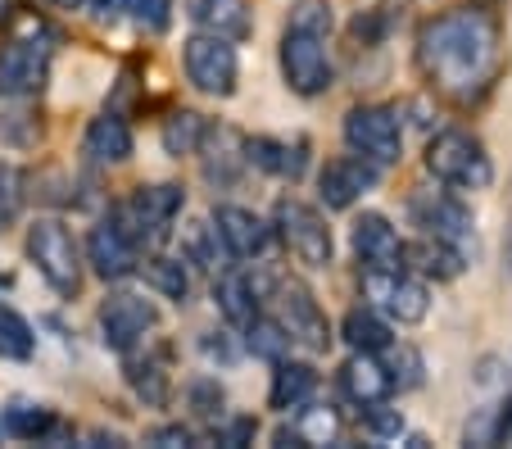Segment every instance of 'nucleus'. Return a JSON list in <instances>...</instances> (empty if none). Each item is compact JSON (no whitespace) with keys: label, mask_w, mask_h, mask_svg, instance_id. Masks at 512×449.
I'll list each match as a JSON object with an SVG mask.
<instances>
[{"label":"nucleus","mask_w":512,"mask_h":449,"mask_svg":"<svg viewBox=\"0 0 512 449\" xmlns=\"http://www.w3.org/2000/svg\"><path fill=\"white\" fill-rule=\"evenodd\" d=\"M417 64L440 91L467 100L490 87L503 64L499 23L485 10H449L417 32Z\"/></svg>","instance_id":"1"},{"label":"nucleus","mask_w":512,"mask_h":449,"mask_svg":"<svg viewBox=\"0 0 512 449\" xmlns=\"http://www.w3.org/2000/svg\"><path fill=\"white\" fill-rule=\"evenodd\" d=\"M426 173L435 182L458 186V191H485L494 182V164L485 141L463 132V127H445V132H435L426 141Z\"/></svg>","instance_id":"2"},{"label":"nucleus","mask_w":512,"mask_h":449,"mask_svg":"<svg viewBox=\"0 0 512 449\" xmlns=\"http://www.w3.org/2000/svg\"><path fill=\"white\" fill-rule=\"evenodd\" d=\"M28 259L37 264V273L46 277L50 291L78 295L82 291V254L78 241L59 218H37L28 227Z\"/></svg>","instance_id":"3"},{"label":"nucleus","mask_w":512,"mask_h":449,"mask_svg":"<svg viewBox=\"0 0 512 449\" xmlns=\"http://www.w3.org/2000/svg\"><path fill=\"white\" fill-rule=\"evenodd\" d=\"M272 223H277V236L286 241V250L295 254L300 264L331 268V259H336V241H331L327 218H322L313 205L286 196V200H277V209H272Z\"/></svg>","instance_id":"4"},{"label":"nucleus","mask_w":512,"mask_h":449,"mask_svg":"<svg viewBox=\"0 0 512 449\" xmlns=\"http://www.w3.org/2000/svg\"><path fill=\"white\" fill-rule=\"evenodd\" d=\"M182 69L186 82L204 96H236V78H241V64H236V46L227 37H213V32H195L182 46Z\"/></svg>","instance_id":"5"},{"label":"nucleus","mask_w":512,"mask_h":449,"mask_svg":"<svg viewBox=\"0 0 512 449\" xmlns=\"http://www.w3.org/2000/svg\"><path fill=\"white\" fill-rule=\"evenodd\" d=\"M186 196H182V186L173 182H155V186H136L132 196L123 200V205L114 209V218L132 232V241H164L168 227H173V218L182 214Z\"/></svg>","instance_id":"6"},{"label":"nucleus","mask_w":512,"mask_h":449,"mask_svg":"<svg viewBox=\"0 0 512 449\" xmlns=\"http://www.w3.org/2000/svg\"><path fill=\"white\" fill-rule=\"evenodd\" d=\"M345 141L354 155L372 159V164H395L404 155V127H399V114L386 105H354L345 114Z\"/></svg>","instance_id":"7"},{"label":"nucleus","mask_w":512,"mask_h":449,"mask_svg":"<svg viewBox=\"0 0 512 449\" xmlns=\"http://www.w3.org/2000/svg\"><path fill=\"white\" fill-rule=\"evenodd\" d=\"M327 37H313V32H295L286 28V37H281V78H286V87L295 91V96H322V91L331 87V78H336V69H331V55L327 46H322Z\"/></svg>","instance_id":"8"},{"label":"nucleus","mask_w":512,"mask_h":449,"mask_svg":"<svg viewBox=\"0 0 512 449\" xmlns=\"http://www.w3.org/2000/svg\"><path fill=\"white\" fill-rule=\"evenodd\" d=\"M96 323H100V341H105L109 350L127 354L136 341H145V332L159 327V309L136 291H114V295H105Z\"/></svg>","instance_id":"9"},{"label":"nucleus","mask_w":512,"mask_h":449,"mask_svg":"<svg viewBox=\"0 0 512 449\" xmlns=\"http://www.w3.org/2000/svg\"><path fill=\"white\" fill-rule=\"evenodd\" d=\"M363 295L377 300L381 309L404 327L422 323L426 313H431V291H426V282L408 277L404 268H368V273H363Z\"/></svg>","instance_id":"10"},{"label":"nucleus","mask_w":512,"mask_h":449,"mask_svg":"<svg viewBox=\"0 0 512 449\" xmlns=\"http://www.w3.org/2000/svg\"><path fill=\"white\" fill-rule=\"evenodd\" d=\"M408 209H413L422 236H440V241L458 245L463 254H467V245L476 250V223H472V209H467L463 200L445 196V191H413Z\"/></svg>","instance_id":"11"},{"label":"nucleus","mask_w":512,"mask_h":449,"mask_svg":"<svg viewBox=\"0 0 512 449\" xmlns=\"http://www.w3.org/2000/svg\"><path fill=\"white\" fill-rule=\"evenodd\" d=\"M50 37H10L0 46V96H37L50 78Z\"/></svg>","instance_id":"12"},{"label":"nucleus","mask_w":512,"mask_h":449,"mask_svg":"<svg viewBox=\"0 0 512 449\" xmlns=\"http://www.w3.org/2000/svg\"><path fill=\"white\" fill-rule=\"evenodd\" d=\"M87 264L96 268V277H105V282H123V277H132L136 268H141V245L109 214L105 223H96L87 236Z\"/></svg>","instance_id":"13"},{"label":"nucleus","mask_w":512,"mask_h":449,"mask_svg":"<svg viewBox=\"0 0 512 449\" xmlns=\"http://www.w3.org/2000/svg\"><path fill=\"white\" fill-rule=\"evenodd\" d=\"M381 182V164L363 155H340V159H327L318 173V191L327 200V209H349L358 196H368L372 186Z\"/></svg>","instance_id":"14"},{"label":"nucleus","mask_w":512,"mask_h":449,"mask_svg":"<svg viewBox=\"0 0 512 449\" xmlns=\"http://www.w3.org/2000/svg\"><path fill=\"white\" fill-rule=\"evenodd\" d=\"M213 236L227 250V259H259L272 245V227L254 209H241V205L213 209Z\"/></svg>","instance_id":"15"},{"label":"nucleus","mask_w":512,"mask_h":449,"mask_svg":"<svg viewBox=\"0 0 512 449\" xmlns=\"http://www.w3.org/2000/svg\"><path fill=\"white\" fill-rule=\"evenodd\" d=\"M277 300H281V327L290 332V341L309 345V350H327L331 345V323H327V313L318 309V300L309 295V286L286 282L277 291Z\"/></svg>","instance_id":"16"},{"label":"nucleus","mask_w":512,"mask_h":449,"mask_svg":"<svg viewBox=\"0 0 512 449\" xmlns=\"http://www.w3.org/2000/svg\"><path fill=\"white\" fill-rule=\"evenodd\" d=\"M349 241H354V254L368 268H404V241L390 227L386 214H363L349 227Z\"/></svg>","instance_id":"17"},{"label":"nucleus","mask_w":512,"mask_h":449,"mask_svg":"<svg viewBox=\"0 0 512 449\" xmlns=\"http://www.w3.org/2000/svg\"><path fill=\"white\" fill-rule=\"evenodd\" d=\"M245 164L263 168L272 177H290L300 182L304 168H309V141L295 137V141H277V137H245Z\"/></svg>","instance_id":"18"},{"label":"nucleus","mask_w":512,"mask_h":449,"mask_svg":"<svg viewBox=\"0 0 512 449\" xmlns=\"http://www.w3.org/2000/svg\"><path fill=\"white\" fill-rule=\"evenodd\" d=\"M186 14L200 32H213V37L227 41H245L254 32L250 0H186Z\"/></svg>","instance_id":"19"},{"label":"nucleus","mask_w":512,"mask_h":449,"mask_svg":"<svg viewBox=\"0 0 512 449\" xmlns=\"http://www.w3.org/2000/svg\"><path fill=\"white\" fill-rule=\"evenodd\" d=\"M340 391L349 395L354 404H381V400H390V391H395V377H390V368L377 359V354H363V350H354V359L340 368Z\"/></svg>","instance_id":"20"},{"label":"nucleus","mask_w":512,"mask_h":449,"mask_svg":"<svg viewBox=\"0 0 512 449\" xmlns=\"http://www.w3.org/2000/svg\"><path fill=\"white\" fill-rule=\"evenodd\" d=\"M82 155L96 164H127L132 159V127L118 114H96L82 132Z\"/></svg>","instance_id":"21"},{"label":"nucleus","mask_w":512,"mask_h":449,"mask_svg":"<svg viewBox=\"0 0 512 449\" xmlns=\"http://www.w3.org/2000/svg\"><path fill=\"white\" fill-rule=\"evenodd\" d=\"M404 268H417L422 277H435V282H449V277L463 273L467 254L458 250V245L440 241V236H422L417 245H404Z\"/></svg>","instance_id":"22"},{"label":"nucleus","mask_w":512,"mask_h":449,"mask_svg":"<svg viewBox=\"0 0 512 449\" xmlns=\"http://www.w3.org/2000/svg\"><path fill=\"white\" fill-rule=\"evenodd\" d=\"M313 391H318V372L309 368V363H290L281 359L277 372H272V391H268V404L281 413L290 409H304V404L313 400Z\"/></svg>","instance_id":"23"},{"label":"nucleus","mask_w":512,"mask_h":449,"mask_svg":"<svg viewBox=\"0 0 512 449\" xmlns=\"http://www.w3.org/2000/svg\"><path fill=\"white\" fill-rule=\"evenodd\" d=\"M213 300L223 309V318L232 327H245L259 313V300H263V282H254L250 273H227L223 282L213 286Z\"/></svg>","instance_id":"24"},{"label":"nucleus","mask_w":512,"mask_h":449,"mask_svg":"<svg viewBox=\"0 0 512 449\" xmlns=\"http://www.w3.org/2000/svg\"><path fill=\"white\" fill-rule=\"evenodd\" d=\"M340 336H345L349 350H363V354H381V350L395 345L390 323L381 318V313H372V309H349L345 323H340Z\"/></svg>","instance_id":"25"},{"label":"nucleus","mask_w":512,"mask_h":449,"mask_svg":"<svg viewBox=\"0 0 512 449\" xmlns=\"http://www.w3.org/2000/svg\"><path fill=\"white\" fill-rule=\"evenodd\" d=\"M508 431H512V391L481 404V409H472V418H467V427H463V440L467 445H503Z\"/></svg>","instance_id":"26"},{"label":"nucleus","mask_w":512,"mask_h":449,"mask_svg":"<svg viewBox=\"0 0 512 449\" xmlns=\"http://www.w3.org/2000/svg\"><path fill=\"white\" fill-rule=\"evenodd\" d=\"M204 132H209L204 114H195V109H177V114L164 118V127H159V141H164V150L173 159H182V155H200Z\"/></svg>","instance_id":"27"},{"label":"nucleus","mask_w":512,"mask_h":449,"mask_svg":"<svg viewBox=\"0 0 512 449\" xmlns=\"http://www.w3.org/2000/svg\"><path fill=\"white\" fill-rule=\"evenodd\" d=\"M241 332H245V350H250L254 359H268V363H281L290 354V345H295L290 332L281 327V318H263V313H254Z\"/></svg>","instance_id":"28"},{"label":"nucleus","mask_w":512,"mask_h":449,"mask_svg":"<svg viewBox=\"0 0 512 449\" xmlns=\"http://www.w3.org/2000/svg\"><path fill=\"white\" fill-rule=\"evenodd\" d=\"M0 427L10 431V436H19V440H46L50 431L59 427V418H55V409H46V404L14 400L10 409L0 413Z\"/></svg>","instance_id":"29"},{"label":"nucleus","mask_w":512,"mask_h":449,"mask_svg":"<svg viewBox=\"0 0 512 449\" xmlns=\"http://www.w3.org/2000/svg\"><path fill=\"white\" fill-rule=\"evenodd\" d=\"M127 381H132L136 400H145L150 409H164L173 400V377H168L164 359H136L127 363Z\"/></svg>","instance_id":"30"},{"label":"nucleus","mask_w":512,"mask_h":449,"mask_svg":"<svg viewBox=\"0 0 512 449\" xmlns=\"http://www.w3.org/2000/svg\"><path fill=\"white\" fill-rule=\"evenodd\" d=\"M141 273H145V282H150L159 295H164V300H177V304H182L186 295H191V273H186V259L150 254V259H141Z\"/></svg>","instance_id":"31"},{"label":"nucleus","mask_w":512,"mask_h":449,"mask_svg":"<svg viewBox=\"0 0 512 449\" xmlns=\"http://www.w3.org/2000/svg\"><path fill=\"white\" fill-rule=\"evenodd\" d=\"M32 327L23 323L14 309H0V359H32Z\"/></svg>","instance_id":"32"},{"label":"nucleus","mask_w":512,"mask_h":449,"mask_svg":"<svg viewBox=\"0 0 512 449\" xmlns=\"http://www.w3.org/2000/svg\"><path fill=\"white\" fill-rule=\"evenodd\" d=\"M300 413V436H304V445H331V440L340 436V413L336 409H313V404H304V409H295Z\"/></svg>","instance_id":"33"},{"label":"nucleus","mask_w":512,"mask_h":449,"mask_svg":"<svg viewBox=\"0 0 512 449\" xmlns=\"http://www.w3.org/2000/svg\"><path fill=\"white\" fill-rule=\"evenodd\" d=\"M186 400H191L195 418H223L227 395H223V386H218L213 377H195L191 386H186Z\"/></svg>","instance_id":"34"},{"label":"nucleus","mask_w":512,"mask_h":449,"mask_svg":"<svg viewBox=\"0 0 512 449\" xmlns=\"http://www.w3.org/2000/svg\"><path fill=\"white\" fill-rule=\"evenodd\" d=\"M286 28L313 32V37H327V32H331V5H327V0H300V5L290 10Z\"/></svg>","instance_id":"35"},{"label":"nucleus","mask_w":512,"mask_h":449,"mask_svg":"<svg viewBox=\"0 0 512 449\" xmlns=\"http://www.w3.org/2000/svg\"><path fill=\"white\" fill-rule=\"evenodd\" d=\"M182 245H186V264H195V268H213V264H218V254H213L218 236H213V227L191 223L182 232Z\"/></svg>","instance_id":"36"},{"label":"nucleus","mask_w":512,"mask_h":449,"mask_svg":"<svg viewBox=\"0 0 512 449\" xmlns=\"http://www.w3.org/2000/svg\"><path fill=\"white\" fill-rule=\"evenodd\" d=\"M127 10H132L136 28L145 32H168L173 23V0H127Z\"/></svg>","instance_id":"37"},{"label":"nucleus","mask_w":512,"mask_h":449,"mask_svg":"<svg viewBox=\"0 0 512 449\" xmlns=\"http://www.w3.org/2000/svg\"><path fill=\"white\" fill-rule=\"evenodd\" d=\"M386 368H390V377H395V386H404V391H408V386H417V381H422V354H417L413 345H399V350L390 345V363H386Z\"/></svg>","instance_id":"38"},{"label":"nucleus","mask_w":512,"mask_h":449,"mask_svg":"<svg viewBox=\"0 0 512 449\" xmlns=\"http://www.w3.org/2000/svg\"><path fill=\"white\" fill-rule=\"evenodd\" d=\"M363 427H368L377 440H399V431H404V413L386 409V400L368 404V409H363Z\"/></svg>","instance_id":"39"},{"label":"nucleus","mask_w":512,"mask_h":449,"mask_svg":"<svg viewBox=\"0 0 512 449\" xmlns=\"http://www.w3.org/2000/svg\"><path fill=\"white\" fill-rule=\"evenodd\" d=\"M254 436H259V422L254 418H218L209 431L213 445H254Z\"/></svg>","instance_id":"40"},{"label":"nucleus","mask_w":512,"mask_h":449,"mask_svg":"<svg viewBox=\"0 0 512 449\" xmlns=\"http://www.w3.org/2000/svg\"><path fill=\"white\" fill-rule=\"evenodd\" d=\"M19 205H23V177L0 164V232H5V223H14Z\"/></svg>","instance_id":"41"},{"label":"nucleus","mask_w":512,"mask_h":449,"mask_svg":"<svg viewBox=\"0 0 512 449\" xmlns=\"http://www.w3.org/2000/svg\"><path fill=\"white\" fill-rule=\"evenodd\" d=\"M145 440H150V445H164V449H186V445H195V431L182 427V422H168V427H155Z\"/></svg>","instance_id":"42"},{"label":"nucleus","mask_w":512,"mask_h":449,"mask_svg":"<svg viewBox=\"0 0 512 449\" xmlns=\"http://www.w3.org/2000/svg\"><path fill=\"white\" fill-rule=\"evenodd\" d=\"M272 440H277L281 449H309L304 445V436H300V427H277L272 431Z\"/></svg>","instance_id":"43"},{"label":"nucleus","mask_w":512,"mask_h":449,"mask_svg":"<svg viewBox=\"0 0 512 449\" xmlns=\"http://www.w3.org/2000/svg\"><path fill=\"white\" fill-rule=\"evenodd\" d=\"M87 5L100 14V19H114L118 10H127V0H87Z\"/></svg>","instance_id":"44"},{"label":"nucleus","mask_w":512,"mask_h":449,"mask_svg":"<svg viewBox=\"0 0 512 449\" xmlns=\"http://www.w3.org/2000/svg\"><path fill=\"white\" fill-rule=\"evenodd\" d=\"M10 10H14V0H0V19H10Z\"/></svg>","instance_id":"45"},{"label":"nucleus","mask_w":512,"mask_h":449,"mask_svg":"<svg viewBox=\"0 0 512 449\" xmlns=\"http://www.w3.org/2000/svg\"><path fill=\"white\" fill-rule=\"evenodd\" d=\"M55 5H59V10H78L82 0H55Z\"/></svg>","instance_id":"46"},{"label":"nucleus","mask_w":512,"mask_h":449,"mask_svg":"<svg viewBox=\"0 0 512 449\" xmlns=\"http://www.w3.org/2000/svg\"><path fill=\"white\" fill-rule=\"evenodd\" d=\"M508 268H512V241H508Z\"/></svg>","instance_id":"47"}]
</instances>
